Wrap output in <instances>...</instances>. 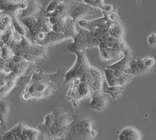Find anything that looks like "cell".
I'll return each instance as SVG.
<instances>
[{
    "label": "cell",
    "mask_w": 156,
    "mask_h": 140,
    "mask_svg": "<svg viewBox=\"0 0 156 140\" xmlns=\"http://www.w3.org/2000/svg\"><path fill=\"white\" fill-rule=\"evenodd\" d=\"M0 127H1V124H0Z\"/></svg>",
    "instance_id": "cell-27"
},
{
    "label": "cell",
    "mask_w": 156,
    "mask_h": 140,
    "mask_svg": "<svg viewBox=\"0 0 156 140\" xmlns=\"http://www.w3.org/2000/svg\"><path fill=\"white\" fill-rule=\"evenodd\" d=\"M61 2H62V1H58V0H53L51 2H49L48 5L47 6L46 9H44L46 15H49L52 13L58 8V6L60 5Z\"/></svg>",
    "instance_id": "cell-24"
},
{
    "label": "cell",
    "mask_w": 156,
    "mask_h": 140,
    "mask_svg": "<svg viewBox=\"0 0 156 140\" xmlns=\"http://www.w3.org/2000/svg\"><path fill=\"white\" fill-rule=\"evenodd\" d=\"M27 1L25 0H0V11L12 18H19L23 10L26 9Z\"/></svg>",
    "instance_id": "cell-10"
},
{
    "label": "cell",
    "mask_w": 156,
    "mask_h": 140,
    "mask_svg": "<svg viewBox=\"0 0 156 140\" xmlns=\"http://www.w3.org/2000/svg\"><path fill=\"white\" fill-rule=\"evenodd\" d=\"M99 9L93 8L83 2L76 1H67L68 16L73 19L76 23L79 20H84L86 17L97 14Z\"/></svg>",
    "instance_id": "cell-8"
},
{
    "label": "cell",
    "mask_w": 156,
    "mask_h": 140,
    "mask_svg": "<svg viewBox=\"0 0 156 140\" xmlns=\"http://www.w3.org/2000/svg\"><path fill=\"white\" fill-rule=\"evenodd\" d=\"M20 80H21V78L16 76H11L9 77L7 81L5 82V83L2 85L1 89H0V96L3 97V96H6L14 89V87L16 85V84L20 82Z\"/></svg>",
    "instance_id": "cell-19"
},
{
    "label": "cell",
    "mask_w": 156,
    "mask_h": 140,
    "mask_svg": "<svg viewBox=\"0 0 156 140\" xmlns=\"http://www.w3.org/2000/svg\"><path fill=\"white\" fill-rule=\"evenodd\" d=\"M43 7L40 1L30 0L27 1V6L26 9L23 10L19 17V19L26 17H31L37 15L40 12L43 10Z\"/></svg>",
    "instance_id": "cell-16"
},
{
    "label": "cell",
    "mask_w": 156,
    "mask_h": 140,
    "mask_svg": "<svg viewBox=\"0 0 156 140\" xmlns=\"http://www.w3.org/2000/svg\"><path fill=\"white\" fill-rule=\"evenodd\" d=\"M125 87L122 86H108L106 91V94L112 99H118L123 95Z\"/></svg>",
    "instance_id": "cell-22"
},
{
    "label": "cell",
    "mask_w": 156,
    "mask_h": 140,
    "mask_svg": "<svg viewBox=\"0 0 156 140\" xmlns=\"http://www.w3.org/2000/svg\"><path fill=\"white\" fill-rule=\"evenodd\" d=\"M68 39H70L66 35L62 33H56L53 31H51L48 33H42V32L38 33L35 37L30 39V42L33 44L37 45V46L49 47L50 46L62 42Z\"/></svg>",
    "instance_id": "cell-9"
},
{
    "label": "cell",
    "mask_w": 156,
    "mask_h": 140,
    "mask_svg": "<svg viewBox=\"0 0 156 140\" xmlns=\"http://www.w3.org/2000/svg\"><path fill=\"white\" fill-rule=\"evenodd\" d=\"M147 42L149 46L151 47H155L156 45V35L154 33L150 34L147 37Z\"/></svg>",
    "instance_id": "cell-26"
},
{
    "label": "cell",
    "mask_w": 156,
    "mask_h": 140,
    "mask_svg": "<svg viewBox=\"0 0 156 140\" xmlns=\"http://www.w3.org/2000/svg\"><path fill=\"white\" fill-rule=\"evenodd\" d=\"M109 99V96L103 92H94L90 96L89 108L95 111H102L108 106Z\"/></svg>",
    "instance_id": "cell-12"
},
{
    "label": "cell",
    "mask_w": 156,
    "mask_h": 140,
    "mask_svg": "<svg viewBox=\"0 0 156 140\" xmlns=\"http://www.w3.org/2000/svg\"><path fill=\"white\" fill-rule=\"evenodd\" d=\"M109 22L105 17H101L100 18H96L94 20H81L76 23L78 27L88 31H92L95 29L99 28Z\"/></svg>",
    "instance_id": "cell-14"
},
{
    "label": "cell",
    "mask_w": 156,
    "mask_h": 140,
    "mask_svg": "<svg viewBox=\"0 0 156 140\" xmlns=\"http://www.w3.org/2000/svg\"><path fill=\"white\" fill-rule=\"evenodd\" d=\"M11 26L12 27V28H13V30H14L16 34L22 36V37H26L27 29L26 28L24 24L20 21V20L19 18H12Z\"/></svg>",
    "instance_id": "cell-21"
},
{
    "label": "cell",
    "mask_w": 156,
    "mask_h": 140,
    "mask_svg": "<svg viewBox=\"0 0 156 140\" xmlns=\"http://www.w3.org/2000/svg\"><path fill=\"white\" fill-rule=\"evenodd\" d=\"M100 57L103 61H112L115 63L124 57L120 50L114 48H106L99 50Z\"/></svg>",
    "instance_id": "cell-17"
},
{
    "label": "cell",
    "mask_w": 156,
    "mask_h": 140,
    "mask_svg": "<svg viewBox=\"0 0 156 140\" xmlns=\"http://www.w3.org/2000/svg\"><path fill=\"white\" fill-rule=\"evenodd\" d=\"M63 71L48 73L38 66L32 68L29 82L23 89L20 99L24 103H32L48 98L60 91L64 82Z\"/></svg>",
    "instance_id": "cell-1"
},
{
    "label": "cell",
    "mask_w": 156,
    "mask_h": 140,
    "mask_svg": "<svg viewBox=\"0 0 156 140\" xmlns=\"http://www.w3.org/2000/svg\"><path fill=\"white\" fill-rule=\"evenodd\" d=\"M131 59L132 57L124 56V57L121 59L120 61L114 63L112 65L106 67L107 68H108V69H110L112 71V74H113L114 77L117 79V82H118L119 78H120L121 77H122L125 74L127 73L128 64H129V61ZM117 84H118V82H117Z\"/></svg>",
    "instance_id": "cell-13"
},
{
    "label": "cell",
    "mask_w": 156,
    "mask_h": 140,
    "mask_svg": "<svg viewBox=\"0 0 156 140\" xmlns=\"http://www.w3.org/2000/svg\"><path fill=\"white\" fill-rule=\"evenodd\" d=\"M83 2L90 6L91 7L99 9V10L102 8L103 5L105 4V2L103 0H83Z\"/></svg>",
    "instance_id": "cell-25"
},
{
    "label": "cell",
    "mask_w": 156,
    "mask_h": 140,
    "mask_svg": "<svg viewBox=\"0 0 156 140\" xmlns=\"http://www.w3.org/2000/svg\"><path fill=\"white\" fill-rule=\"evenodd\" d=\"M20 20L30 33V39L35 37L38 33H48L52 31L49 19L44 9L36 16Z\"/></svg>",
    "instance_id": "cell-7"
},
{
    "label": "cell",
    "mask_w": 156,
    "mask_h": 140,
    "mask_svg": "<svg viewBox=\"0 0 156 140\" xmlns=\"http://www.w3.org/2000/svg\"><path fill=\"white\" fill-rule=\"evenodd\" d=\"M118 140H143V134L136 127L127 126L120 130Z\"/></svg>",
    "instance_id": "cell-15"
},
{
    "label": "cell",
    "mask_w": 156,
    "mask_h": 140,
    "mask_svg": "<svg viewBox=\"0 0 156 140\" xmlns=\"http://www.w3.org/2000/svg\"><path fill=\"white\" fill-rule=\"evenodd\" d=\"M92 119L81 115H74L73 124L62 140H90L97 136Z\"/></svg>",
    "instance_id": "cell-5"
},
{
    "label": "cell",
    "mask_w": 156,
    "mask_h": 140,
    "mask_svg": "<svg viewBox=\"0 0 156 140\" xmlns=\"http://www.w3.org/2000/svg\"><path fill=\"white\" fill-rule=\"evenodd\" d=\"M73 119L74 115L57 108L44 117L43 123L37 129L51 138L62 139L73 124Z\"/></svg>",
    "instance_id": "cell-3"
},
{
    "label": "cell",
    "mask_w": 156,
    "mask_h": 140,
    "mask_svg": "<svg viewBox=\"0 0 156 140\" xmlns=\"http://www.w3.org/2000/svg\"><path fill=\"white\" fill-rule=\"evenodd\" d=\"M74 54L76 56V61L73 67L65 73V83H69L75 79H80L90 85L93 93L103 92L104 75L102 71L90 64L86 51L76 52Z\"/></svg>",
    "instance_id": "cell-2"
},
{
    "label": "cell",
    "mask_w": 156,
    "mask_h": 140,
    "mask_svg": "<svg viewBox=\"0 0 156 140\" xmlns=\"http://www.w3.org/2000/svg\"><path fill=\"white\" fill-rule=\"evenodd\" d=\"M10 102L0 99V124L2 128L7 125V121L10 114Z\"/></svg>",
    "instance_id": "cell-18"
},
{
    "label": "cell",
    "mask_w": 156,
    "mask_h": 140,
    "mask_svg": "<svg viewBox=\"0 0 156 140\" xmlns=\"http://www.w3.org/2000/svg\"><path fill=\"white\" fill-rule=\"evenodd\" d=\"M8 46L15 56L21 57L33 65L48 57V47L33 44L27 37H22L16 33L14 39L9 43Z\"/></svg>",
    "instance_id": "cell-4"
},
{
    "label": "cell",
    "mask_w": 156,
    "mask_h": 140,
    "mask_svg": "<svg viewBox=\"0 0 156 140\" xmlns=\"http://www.w3.org/2000/svg\"><path fill=\"white\" fill-rule=\"evenodd\" d=\"M14 53L6 45H3L0 49V57L3 61H6V62L11 61L14 57Z\"/></svg>",
    "instance_id": "cell-23"
},
{
    "label": "cell",
    "mask_w": 156,
    "mask_h": 140,
    "mask_svg": "<svg viewBox=\"0 0 156 140\" xmlns=\"http://www.w3.org/2000/svg\"><path fill=\"white\" fill-rule=\"evenodd\" d=\"M40 131L34 128H30L29 126L23 124L20 135V140H37Z\"/></svg>",
    "instance_id": "cell-20"
},
{
    "label": "cell",
    "mask_w": 156,
    "mask_h": 140,
    "mask_svg": "<svg viewBox=\"0 0 156 140\" xmlns=\"http://www.w3.org/2000/svg\"><path fill=\"white\" fill-rule=\"evenodd\" d=\"M69 83V87L66 92V99L73 107L80 106L82 100L90 98L92 95L91 88L87 82L75 79Z\"/></svg>",
    "instance_id": "cell-6"
},
{
    "label": "cell",
    "mask_w": 156,
    "mask_h": 140,
    "mask_svg": "<svg viewBox=\"0 0 156 140\" xmlns=\"http://www.w3.org/2000/svg\"><path fill=\"white\" fill-rule=\"evenodd\" d=\"M154 68H149L144 64L142 58L131 59L128 64L127 73L133 77L144 75L153 72Z\"/></svg>",
    "instance_id": "cell-11"
}]
</instances>
